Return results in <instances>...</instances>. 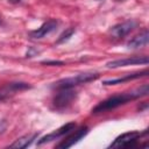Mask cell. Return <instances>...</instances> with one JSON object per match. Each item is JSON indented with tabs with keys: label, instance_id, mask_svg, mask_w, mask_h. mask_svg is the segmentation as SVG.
<instances>
[{
	"label": "cell",
	"instance_id": "8fae6325",
	"mask_svg": "<svg viewBox=\"0 0 149 149\" xmlns=\"http://www.w3.org/2000/svg\"><path fill=\"white\" fill-rule=\"evenodd\" d=\"M148 41H149V34H148V30H143V33H141L140 35L135 36L134 38H132L128 43H127V47L129 49H137V48H142L144 45L148 44Z\"/></svg>",
	"mask_w": 149,
	"mask_h": 149
},
{
	"label": "cell",
	"instance_id": "9c48e42d",
	"mask_svg": "<svg viewBox=\"0 0 149 149\" xmlns=\"http://www.w3.org/2000/svg\"><path fill=\"white\" fill-rule=\"evenodd\" d=\"M74 128H76V123H74V122H69V123L62 126L61 128H58L57 130H55V132H52V133H50V134H48V135L41 137V139L37 141V146H42V144L48 143V142H50V141H54V140H56V139H58V137H62L63 135H65V134L72 132Z\"/></svg>",
	"mask_w": 149,
	"mask_h": 149
},
{
	"label": "cell",
	"instance_id": "3957f363",
	"mask_svg": "<svg viewBox=\"0 0 149 149\" xmlns=\"http://www.w3.org/2000/svg\"><path fill=\"white\" fill-rule=\"evenodd\" d=\"M77 98V92L72 88H61L59 92L52 99V106L57 111H63L68 108Z\"/></svg>",
	"mask_w": 149,
	"mask_h": 149
},
{
	"label": "cell",
	"instance_id": "2e32d148",
	"mask_svg": "<svg viewBox=\"0 0 149 149\" xmlns=\"http://www.w3.org/2000/svg\"><path fill=\"white\" fill-rule=\"evenodd\" d=\"M21 0H8V2H10V3H17V2H20Z\"/></svg>",
	"mask_w": 149,
	"mask_h": 149
},
{
	"label": "cell",
	"instance_id": "7a4b0ae2",
	"mask_svg": "<svg viewBox=\"0 0 149 149\" xmlns=\"http://www.w3.org/2000/svg\"><path fill=\"white\" fill-rule=\"evenodd\" d=\"M98 77H99V73H97V72L79 73L77 76L64 78V79H61V80L54 83L52 87L54 88H57V90H61V88H72L74 86H77V85L86 84V83H90L92 80H95Z\"/></svg>",
	"mask_w": 149,
	"mask_h": 149
},
{
	"label": "cell",
	"instance_id": "4fadbf2b",
	"mask_svg": "<svg viewBox=\"0 0 149 149\" xmlns=\"http://www.w3.org/2000/svg\"><path fill=\"white\" fill-rule=\"evenodd\" d=\"M37 136H38V133H33V134L24 135V136L17 139L15 142H13L9 147L10 148H17V149H20V148H28L37 139Z\"/></svg>",
	"mask_w": 149,
	"mask_h": 149
},
{
	"label": "cell",
	"instance_id": "8992f818",
	"mask_svg": "<svg viewBox=\"0 0 149 149\" xmlns=\"http://www.w3.org/2000/svg\"><path fill=\"white\" fill-rule=\"evenodd\" d=\"M88 133V127L87 126H81L80 128H78L76 132H73L71 135H69L68 137H65V140H63L61 143H58L56 146V148L58 149H66L70 148L72 146H74L77 142H79L84 136H86Z\"/></svg>",
	"mask_w": 149,
	"mask_h": 149
},
{
	"label": "cell",
	"instance_id": "6da1fadb",
	"mask_svg": "<svg viewBox=\"0 0 149 149\" xmlns=\"http://www.w3.org/2000/svg\"><path fill=\"white\" fill-rule=\"evenodd\" d=\"M148 91H149L148 84H144L141 87L136 88L135 91H130V92H127V93H120V94L112 95V97L107 98L106 100L99 102L92 109V113L93 114H98V113H104V112L114 109V108H116V107H119L121 105H125V104L129 102L130 100H134V99H137L140 97L147 95Z\"/></svg>",
	"mask_w": 149,
	"mask_h": 149
},
{
	"label": "cell",
	"instance_id": "5b68a950",
	"mask_svg": "<svg viewBox=\"0 0 149 149\" xmlns=\"http://www.w3.org/2000/svg\"><path fill=\"white\" fill-rule=\"evenodd\" d=\"M30 87H31V85H29L28 83H23V81L7 83L0 87V101H5V100L12 98L13 95H15L16 93L28 90Z\"/></svg>",
	"mask_w": 149,
	"mask_h": 149
},
{
	"label": "cell",
	"instance_id": "30bf717a",
	"mask_svg": "<svg viewBox=\"0 0 149 149\" xmlns=\"http://www.w3.org/2000/svg\"><path fill=\"white\" fill-rule=\"evenodd\" d=\"M57 26H58V22L56 21V20H54V19H51V20H48L47 22H44L40 28H37V29H35V30H31L30 33H29V36L31 37V38H42V37H44V36H47V35H49L50 33H52L56 28H57Z\"/></svg>",
	"mask_w": 149,
	"mask_h": 149
},
{
	"label": "cell",
	"instance_id": "52a82bcc",
	"mask_svg": "<svg viewBox=\"0 0 149 149\" xmlns=\"http://www.w3.org/2000/svg\"><path fill=\"white\" fill-rule=\"evenodd\" d=\"M149 59L147 56H133L128 58H122V59H115L106 63V68L109 69H115V68H121V66H127V65H136V64H148Z\"/></svg>",
	"mask_w": 149,
	"mask_h": 149
},
{
	"label": "cell",
	"instance_id": "7c38bea8",
	"mask_svg": "<svg viewBox=\"0 0 149 149\" xmlns=\"http://www.w3.org/2000/svg\"><path fill=\"white\" fill-rule=\"evenodd\" d=\"M149 72L148 70H143L141 72H135V73H132V74H127L122 78H116V79H109V80H105L102 81V85H116V84H121V83H125V81H129V80H133V79H137V78H141L143 76H147Z\"/></svg>",
	"mask_w": 149,
	"mask_h": 149
},
{
	"label": "cell",
	"instance_id": "9a60e30c",
	"mask_svg": "<svg viewBox=\"0 0 149 149\" xmlns=\"http://www.w3.org/2000/svg\"><path fill=\"white\" fill-rule=\"evenodd\" d=\"M42 64H47V65H63L64 62H61V61H45V62H42Z\"/></svg>",
	"mask_w": 149,
	"mask_h": 149
},
{
	"label": "cell",
	"instance_id": "ba28073f",
	"mask_svg": "<svg viewBox=\"0 0 149 149\" xmlns=\"http://www.w3.org/2000/svg\"><path fill=\"white\" fill-rule=\"evenodd\" d=\"M137 23L136 21L134 20H128V21H125L122 23H118L115 26H113L109 30L111 35L114 37V38H122L125 37L126 35H128L130 31H133L135 28H136Z\"/></svg>",
	"mask_w": 149,
	"mask_h": 149
},
{
	"label": "cell",
	"instance_id": "e0dca14e",
	"mask_svg": "<svg viewBox=\"0 0 149 149\" xmlns=\"http://www.w3.org/2000/svg\"><path fill=\"white\" fill-rule=\"evenodd\" d=\"M115 1H125V0H115Z\"/></svg>",
	"mask_w": 149,
	"mask_h": 149
},
{
	"label": "cell",
	"instance_id": "5bb4252c",
	"mask_svg": "<svg viewBox=\"0 0 149 149\" xmlns=\"http://www.w3.org/2000/svg\"><path fill=\"white\" fill-rule=\"evenodd\" d=\"M74 34V28L73 27H71V28H69V29H66L65 31H63L62 34H61V36L58 37V40L56 41V43L57 44H61V43H64V42H66L72 35Z\"/></svg>",
	"mask_w": 149,
	"mask_h": 149
},
{
	"label": "cell",
	"instance_id": "ac0fdd59",
	"mask_svg": "<svg viewBox=\"0 0 149 149\" xmlns=\"http://www.w3.org/2000/svg\"><path fill=\"white\" fill-rule=\"evenodd\" d=\"M0 24H1V20H0Z\"/></svg>",
	"mask_w": 149,
	"mask_h": 149
},
{
	"label": "cell",
	"instance_id": "277c9868",
	"mask_svg": "<svg viewBox=\"0 0 149 149\" xmlns=\"http://www.w3.org/2000/svg\"><path fill=\"white\" fill-rule=\"evenodd\" d=\"M147 132L144 133H140V132H128V133H123L120 136H118L111 144L109 148H132L136 146V142L140 140V137L142 135H144Z\"/></svg>",
	"mask_w": 149,
	"mask_h": 149
}]
</instances>
